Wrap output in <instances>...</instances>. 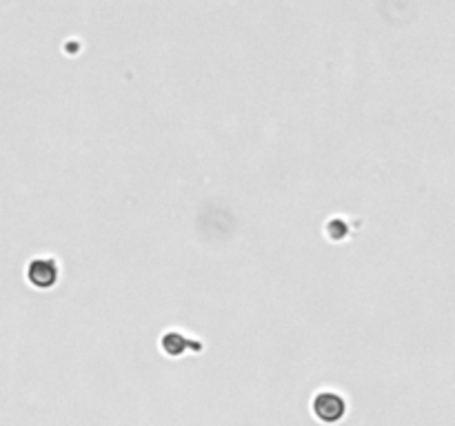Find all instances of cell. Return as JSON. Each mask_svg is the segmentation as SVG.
<instances>
[{"label": "cell", "mask_w": 455, "mask_h": 426, "mask_svg": "<svg viewBox=\"0 0 455 426\" xmlns=\"http://www.w3.org/2000/svg\"><path fill=\"white\" fill-rule=\"evenodd\" d=\"M311 409H314V416L324 424H337V422H342V418L346 416L344 397L335 391H320L314 397Z\"/></svg>", "instance_id": "cell-1"}, {"label": "cell", "mask_w": 455, "mask_h": 426, "mask_svg": "<svg viewBox=\"0 0 455 426\" xmlns=\"http://www.w3.org/2000/svg\"><path fill=\"white\" fill-rule=\"evenodd\" d=\"M27 280L36 289H51L58 282V264L49 257H38L27 267Z\"/></svg>", "instance_id": "cell-2"}, {"label": "cell", "mask_w": 455, "mask_h": 426, "mask_svg": "<svg viewBox=\"0 0 455 426\" xmlns=\"http://www.w3.org/2000/svg\"><path fill=\"white\" fill-rule=\"evenodd\" d=\"M160 348L169 355V357H180L185 355L187 348H193V351H200V344L198 342H191L189 338H185L182 333H176V331H169L162 335L160 340Z\"/></svg>", "instance_id": "cell-3"}]
</instances>
